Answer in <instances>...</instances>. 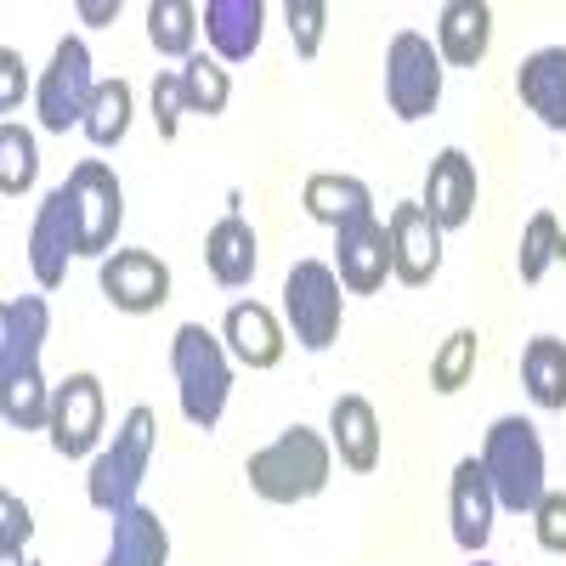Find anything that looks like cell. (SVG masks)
<instances>
[{
    "mask_svg": "<svg viewBox=\"0 0 566 566\" xmlns=\"http://www.w3.org/2000/svg\"><path fill=\"white\" fill-rule=\"evenodd\" d=\"M205 261H210V277L221 283V290H244V283L255 277V232H250V221L232 210V216H221L216 227H210V239H205Z\"/></svg>",
    "mask_w": 566,
    "mask_h": 566,
    "instance_id": "obj_23",
    "label": "cell"
},
{
    "mask_svg": "<svg viewBox=\"0 0 566 566\" xmlns=\"http://www.w3.org/2000/svg\"><path fill=\"white\" fill-rule=\"evenodd\" d=\"M522 386H527V397L538 402V408H566V340H555V335H538V340H527V352H522Z\"/></svg>",
    "mask_w": 566,
    "mask_h": 566,
    "instance_id": "obj_25",
    "label": "cell"
},
{
    "mask_svg": "<svg viewBox=\"0 0 566 566\" xmlns=\"http://www.w3.org/2000/svg\"><path fill=\"white\" fill-rule=\"evenodd\" d=\"M476 566H488V560H476Z\"/></svg>",
    "mask_w": 566,
    "mask_h": 566,
    "instance_id": "obj_38",
    "label": "cell"
},
{
    "mask_svg": "<svg viewBox=\"0 0 566 566\" xmlns=\"http://www.w3.org/2000/svg\"><path fill=\"white\" fill-rule=\"evenodd\" d=\"M23 91H29V74H23V57L12 52H0V114H12L18 103H23Z\"/></svg>",
    "mask_w": 566,
    "mask_h": 566,
    "instance_id": "obj_36",
    "label": "cell"
},
{
    "mask_svg": "<svg viewBox=\"0 0 566 566\" xmlns=\"http://www.w3.org/2000/svg\"><path fill=\"white\" fill-rule=\"evenodd\" d=\"M91 97H97V74H91V52L85 40H57L52 52V69L40 74L34 85V108H40V125L52 136H69V125H85L91 114Z\"/></svg>",
    "mask_w": 566,
    "mask_h": 566,
    "instance_id": "obj_8",
    "label": "cell"
},
{
    "mask_svg": "<svg viewBox=\"0 0 566 566\" xmlns=\"http://www.w3.org/2000/svg\"><path fill=\"white\" fill-rule=\"evenodd\" d=\"M63 187H69V205H74V221H80V255L108 261V250L119 239V221H125V187H119V176L103 159H80Z\"/></svg>",
    "mask_w": 566,
    "mask_h": 566,
    "instance_id": "obj_7",
    "label": "cell"
},
{
    "mask_svg": "<svg viewBox=\"0 0 566 566\" xmlns=\"http://www.w3.org/2000/svg\"><path fill=\"white\" fill-rule=\"evenodd\" d=\"M515 91H522V103L549 130H566V45H544V52H533L522 69H515Z\"/></svg>",
    "mask_w": 566,
    "mask_h": 566,
    "instance_id": "obj_20",
    "label": "cell"
},
{
    "mask_svg": "<svg viewBox=\"0 0 566 566\" xmlns=\"http://www.w3.org/2000/svg\"><path fill=\"white\" fill-rule=\"evenodd\" d=\"M181 114H187V97H181V74H159L154 80V125L165 142H176L181 130Z\"/></svg>",
    "mask_w": 566,
    "mask_h": 566,
    "instance_id": "obj_34",
    "label": "cell"
},
{
    "mask_svg": "<svg viewBox=\"0 0 566 566\" xmlns=\"http://www.w3.org/2000/svg\"><path fill=\"white\" fill-rule=\"evenodd\" d=\"M97 283L108 306L142 317V312H159L170 301V266L154 255V250H114L103 266H97Z\"/></svg>",
    "mask_w": 566,
    "mask_h": 566,
    "instance_id": "obj_12",
    "label": "cell"
},
{
    "mask_svg": "<svg viewBox=\"0 0 566 566\" xmlns=\"http://www.w3.org/2000/svg\"><path fill=\"white\" fill-rule=\"evenodd\" d=\"M154 442H159V419L154 408H130L125 424L114 431V448H103L91 459V476H85V499L119 515L136 504L142 482H148V464H154Z\"/></svg>",
    "mask_w": 566,
    "mask_h": 566,
    "instance_id": "obj_5",
    "label": "cell"
},
{
    "mask_svg": "<svg viewBox=\"0 0 566 566\" xmlns=\"http://www.w3.org/2000/svg\"><path fill=\"white\" fill-rule=\"evenodd\" d=\"M493 482H488V470L482 459H459L453 464V488H448V515H453V544L476 555L488 538H493Z\"/></svg>",
    "mask_w": 566,
    "mask_h": 566,
    "instance_id": "obj_16",
    "label": "cell"
},
{
    "mask_svg": "<svg viewBox=\"0 0 566 566\" xmlns=\"http://www.w3.org/2000/svg\"><path fill=\"white\" fill-rule=\"evenodd\" d=\"M80 255V221H74V205H69V187H52L40 199L34 221H29V266L40 277V290H57L69 277V261Z\"/></svg>",
    "mask_w": 566,
    "mask_h": 566,
    "instance_id": "obj_10",
    "label": "cell"
},
{
    "mask_svg": "<svg viewBox=\"0 0 566 566\" xmlns=\"http://www.w3.org/2000/svg\"><path fill=\"white\" fill-rule=\"evenodd\" d=\"M482 470H488V482H493L499 510L533 515L538 499L549 493L544 488V442L533 431V419H522V413L493 419V431L482 442Z\"/></svg>",
    "mask_w": 566,
    "mask_h": 566,
    "instance_id": "obj_3",
    "label": "cell"
},
{
    "mask_svg": "<svg viewBox=\"0 0 566 566\" xmlns=\"http://www.w3.org/2000/svg\"><path fill=\"white\" fill-rule=\"evenodd\" d=\"M181 97H187V114H205V119H216L221 108H227V97H232V80H227V69L216 63V57H187V69H181Z\"/></svg>",
    "mask_w": 566,
    "mask_h": 566,
    "instance_id": "obj_28",
    "label": "cell"
},
{
    "mask_svg": "<svg viewBox=\"0 0 566 566\" xmlns=\"http://www.w3.org/2000/svg\"><path fill=\"white\" fill-rule=\"evenodd\" d=\"M170 560V533L148 504H130L114 515V544L103 566H165Z\"/></svg>",
    "mask_w": 566,
    "mask_h": 566,
    "instance_id": "obj_22",
    "label": "cell"
},
{
    "mask_svg": "<svg viewBox=\"0 0 566 566\" xmlns=\"http://www.w3.org/2000/svg\"><path fill=\"white\" fill-rule=\"evenodd\" d=\"M560 255H566V232H560V221H555L549 210H538V216L527 221V232H522V250H515L522 283H538V277L549 272V261H560Z\"/></svg>",
    "mask_w": 566,
    "mask_h": 566,
    "instance_id": "obj_31",
    "label": "cell"
},
{
    "mask_svg": "<svg viewBox=\"0 0 566 566\" xmlns=\"http://www.w3.org/2000/svg\"><path fill=\"white\" fill-rule=\"evenodd\" d=\"M476 346H482L476 328H453V335L437 346V357H431V391H442V397L464 391L470 374H476Z\"/></svg>",
    "mask_w": 566,
    "mask_h": 566,
    "instance_id": "obj_29",
    "label": "cell"
},
{
    "mask_svg": "<svg viewBox=\"0 0 566 566\" xmlns=\"http://www.w3.org/2000/svg\"><path fill=\"white\" fill-rule=\"evenodd\" d=\"M493 45V12L482 0H448L437 18V57H448L453 69H476Z\"/></svg>",
    "mask_w": 566,
    "mask_h": 566,
    "instance_id": "obj_18",
    "label": "cell"
},
{
    "mask_svg": "<svg viewBox=\"0 0 566 566\" xmlns=\"http://www.w3.org/2000/svg\"><path fill=\"white\" fill-rule=\"evenodd\" d=\"M221 340H227V352L239 357L244 368H277V363H283V328H277V317H272L266 306H255V301L227 306Z\"/></svg>",
    "mask_w": 566,
    "mask_h": 566,
    "instance_id": "obj_19",
    "label": "cell"
},
{
    "mask_svg": "<svg viewBox=\"0 0 566 566\" xmlns=\"http://www.w3.org/2000/svg\"><path fill=\"white\" fill-rule=\"evenodd\" d=\"M199 7L187 0H154L148 7V40L159 57H193V34H199Z\"/></svg>",
    "mask_w": 566,
    "mask_h": 566,
    "instance_id": "obj_26",
    "label": "cell"
},
{
    "mask_svg": "<svg viewBox=\"0 0 566 566\" xmlns=\"http://www.w3.org/2000/svg\"><path fill=\"white\" fill-rule=\"evenodd\" d=\"M301 205H306V216L323 221V227H346V221H357V216H374L368 187H363L357 176H328V170L306 181Z\"/></svg>",
    "mask_w": 566,
    "mask_h": 566,
    "instance_id": "obj_24",
    "label": "cell"
},
{
    "mask_svg": "<svg viewBox=\"0 0 566 566\" xmlns=\"http://www.w3.org/2000/svg\"><path fill=\"white\" fill-rule=\"evenodd\" d=\"M328 470H335L328 442L317 431H306V424H290L277 442H266L261 453H250L244 476H250V488L266 504H306V499H317L328 488Z\"/></svg>",
    "mask_w": 566,
    "mask_h": 566,
    "instance_id": "obj_2",
    "label": "cell"
},
{
    "mask_svg": "<svg viewBox=\"0 0 566 566\" xmlns=\"http://www.w3.org/2000/svg\"><path fill=\"white\" fill-rule=\"evenodd\" d=\"M283 317L306 352H328L340 340V277L323 261H295L283 277Z\"/></svg>",
    "mask_w": 566,
    "mask_h": 566,
    "instance_id": "obj_6",
    "label": "cell"
},
{
    "mask_svg": "<svg viewBox=\"0 0 566 566\" xmlns=\"http://www.w3.org/2000/svg\"><path fill=\"white\" fill-rule=\"evenodd\" d=\"M424 210H431V221L442 232L464 227L470 216H476V165H470L464 148H442L431 159V170H424Z\"/></svg>",
    "mask_w": 566,
    "mask_h": 566,
    "instance_id": "obj_15",
    "label": "cell"
},
{
    "mask_svg": "<svg viewBox=\"0 0 566 566\" xmlns=\"http://www.w3.org/2000/svg\"><path fill=\"white\" fill-rule=\"evenodd\" d=\"M40 176V154H34V136L23 125H0V193L7 199H23Z\"/></svg>",
    "mask_w": 566,
    "mask_h": 566,
    "instance_id": "obj_30",
    "label": "cell"
},
{
    "mask_svg": "<svg viewBox=\"0 0 566 566\" xmlns=\"http://www.w3.org/2000/svg\"><path fill=\"white\" fill-rule=\"evenodd\" d=\"M34 533V515L18 493H0V560H23V544Z\"/></svg>",
    "mask_w": 566,
    "mask_h": 566,
    "instance_id": "obj_33",
    "label": "cell"
},
{
    "mask_svg": "<svg viewBox=\"0 0 566 566\" xmlns=\"http://www.w3.org/2000/svg\"><path fill=\"white\" fill-rule=\"evenodd\" d=\"M170 374H176V397H181V419L216 431V419L227 413V391H232V368L221 340L205 323H181L170 335Z\"/></svg>",
    "mask_w": 566,
    "mask_h": 566,
    "instance_id": "obj_4",
    "label": "cell"
},
{
    "mask_svg": "<svg viewBox=\"0 0 566 566\" xmlns=\"http://www.w3.org/2000/svg\"><path fill=\"white\" fill-rule=\"evenodd\" d=\"M52 335V306L40 295H18L0 306V413L12 431H45L52 397L40 380V346Z\"/></svg>",
    "mask_w": 566,
    "mask_h": 566,
    "instance_id": "obj_1",
    "label": "cell"
},
{
    "mask_svg": "<svg viewBox=\"0 0 566 566\" xmlns=\"http://www.w3.org/2000/svg\"><path fill=\"white\" fill-rule=\"evenodd\" d=\"M52 448L63 459H85L103 437V380L97 374H69L52 397Z\"/></svg>",
    "mask_w": 566,
    "mask_h": 566,
    "instance_id": "obj_13",
    "label": "cell"
},
{
    "mask_svg": "<svg viewBox=\"0 0 566 566\" xmlns=\"http://www.w3.org/2000/svg\"><path fill=\"white\" fill-rule=\"evenodd\" d=\"M533 527H538V544H544L549 555H566V493H544V499H538Z\"/></svg>",
    "mask_w": 566,
    "mask_h": 566,
    "instance_id": "obj_35",
    "label": "cell"
},
{
    "mask_svg": "<svg viewBox=\"0 0 566 566\" xmlns=\"http://www.w3.org/2000/svg\"><path fill=\"white\" fill-rule=\"evenodd\" d=\"M199 23H205V40L216 45L221 63H250L255 45H261L266 7H261V0H210Z\"/></svg>",
    "mask_w": 566,
    "mask_h": 566,
    "instance_id": "obj_17",
    "label": "cell"
},
{
    "mask_svg": "<svg viewBox=\"0 0 566 566\" xmlns=\"http://www.w3.org/2000/svg\"><path fill=\"white\" fill-rule=\"evenodd\" d=\"M328 437L340 448V464L357 470V476H368L380 464V419H374L368 397H335V408H328Z\"/></svg>",
    "mask_w": 566,
    "mask_h": 566,
    "instance_id": "obj_21",
    "label": "cell"
},
{
    "mask_svg": "<svg viewBox=\"0 0 566 566\" xmlns=\"http://www.w3.org/2000/svg\"><path fill=\"white\" fill-rule=\"evenodd\" d=\"M0 566H34V560H0Z\"/></svg>",
    "mask_w": 566,
    "mask_h": 566,
    "instance_id": "obj_37",
    "label": "cell"
},
{
    "mask_svg": "<svg viewBox=\"0 0 566 566\" xmlns=\"http://www.w3.org/2000/svg\"><path fill=\"white\" fill-rule=\"evenodd\" d=\"M391 272V227L380 216H357L346 227H335V277L352 295H374L386 290Z\"/></svg>",
    "mask_w": 566,
    "mask_h": 566,
    "instance_id": "obj_11",
    "label": "cell"
},
{
    "mask_svg": "<svg viewBox=\"0 0 566 566\" xmlns=\"http://www.w3.org/2000/svg\"><path fill=\"white\" fill-rule=\"evenodd\" d=\"M386 103L408 125L437 114V103H442V57H437V45L413 29H402L386 52Z\"/></svg>",
    "mask_w": 566,
    "mask_h": 566,
    "instance_id": "obj_9",
    "label": "cell"
},
{
    "mask_svg": "<svg viewBox=\"0 0 566 566\" xmlns=\"http://www.w3.org/2000/svg\"><path fill=\"white\" fill-rule=\"evenodd\" d=\"M283 18H290L295 57H317V45H323V23H328V7H323V0H290V7H283Z\"/></svg>",
    "mask_w": 566,
    "mask_h": 566,
    "instance_id": "obj_32",
    "label": "cell"
},
{
    "mask_svg": "<svg viewBox=\"0 0 566 566\" xmlns=\"http://www.w3.org/2000/svg\"><path fill=\"white\" fill-rule=\"evenodd\" d=\"M442 266V227L431 221L424 205H397L391 210V272L419 290V283H431Z\"/></svg>",
    "mask_w": 566,
    "mask_h": 566,
    "instance_id": "obj_14",
    "label": "cell"
},
{
    "mask_svg": "<svg viewBox=\"0 0 566 566\" xmlns=\"http://www.w3.org/2000/svg\"><path fill=\"white\" fill-rule=\"evenodd\" d=\"M130 130V85L125 80H103L97 97H91V114H85V136L97 148H119Z\"/></svg>",
    "mask_w": 566,
    "mask_h": 566,
    "instance_id": "obj_27",
    "label": "cell"
}]
</instances>
